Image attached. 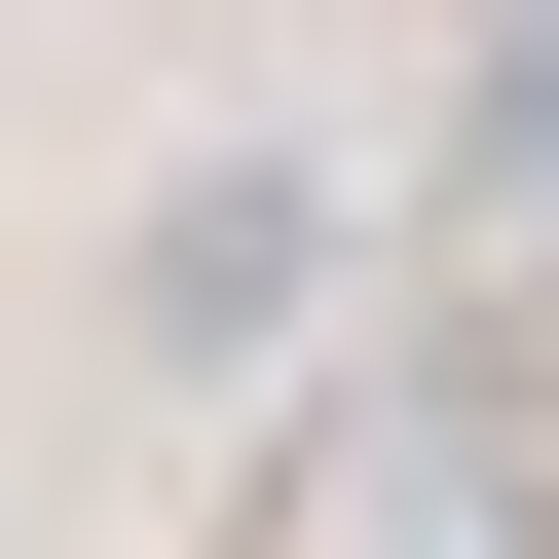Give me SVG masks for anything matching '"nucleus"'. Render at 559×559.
<instances>
[{"mask_svg": "<svg viewBox=\"0 0 559 559\" xmlns=\"http://www.w3.org/2000/svg\"><path fill=\"white\" fill-rule=\"evenodd\" d=\"M299 261H336V224H299V150H187V187H150V261H112V299H150L187 373H261V336H299Z\"/></svg>", "mask_w": 559, "mask_h": 559, "instance_id": "1", "label": "nucleus"}]
</instances>
